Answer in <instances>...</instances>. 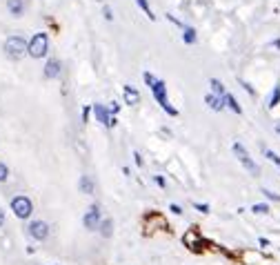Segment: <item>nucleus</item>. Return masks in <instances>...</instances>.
Returning a JSON list of instances; mask_svg holds the SVG:
<instances>
[{
  "label": "nucleus",
  "instance_id": "obj_8",
  "mask_svg": "<svg viewBox=\"0 0 280 265\" xmlns=\"http://www.w3.org/2000/svg\"><path fill=\"white\" fill-rule=\"evenodd\" d=\"M122 98H124V105L136 107V105H140V91H138L133 85H124L122 87Z\"/></svg>",
  "mask_w": 280,
  "mask_h": 265
},
{
  "label": "nucleus",
  "instance_id": "obj_17",
  "mask_svg": "<svg viewBox=\"0 0 280 265\" xmlns=\"http://www.w3.org/2000/svg\"><path fill=\"white\" fill-rule=\"evenodd\" d=\"M136 5L140 7V9L145 11L147 16H149V20H156V16H154V11H151V7H149V2H147V0H136Z\"/></svg>",
  "mask_w": 280,
  "mask_h": 265
},
{
  "label": "nucleus",
  "instance_id": "obj_7",
  "mask_svg": "<svg viewBox=\"0 0 280 265\" xmlns=\"http://www.w3.org/2000/svg\"><path fill=\"white\" fill-rule=\"evenodd\" d=\"M49 223H44V221H31L29 225H27V234H29L34 241H47L49 238Z\"/></svg>",
  "mask_w": 280,
  "mask_h": 265
},
{
  "label": "nucleus",
  "instance_id": "obj_28",
  "mask_svg": "<svg viewBox=\"0 0 280 265\" xmlns=\"http://www.w3.org/2000/svg\"><path fill=\"white\" fill-rule=\"evenodd\" d=\"M107 109H109V114H114V116H116V114H118V109H120V105L118 103H109V107H107Z\"/></svg>",
  "mask_w": 280,
  "mask_h": 265
},
{
  "label": "nucleus",
  "instance_id": "obj_23",
  "mask_svg": "<svg viewBox=\"0 0 280 265\" xmlns=\"http://www.w3.org/2000/svg\"><path fill=\"white\" fill-rule=\"evenodd\" d=\"M7 178H9V167L4 163H0V183H7Z\"/></svg>",
  "mask_w": 280,
  "mask_h": 265
},
{
  "label": "nucleus",
  "instance_id": "obj_3",
  "mask_svg": "<svg viewBox=\"0 0 280 265\" xmlns=\"http://www.w3.org/2000/svg\"><path fill=\"white\" fill-rule=\"evenodd\" d=\"M27 47H29V43L16 34V36H9L7 41H4V54L11 60H20L22 56L27 54Z\"/></svg>",
  "mask_w": 280,
  "mask_h": 265
},
{
  "label": "nucleus",
  "instance_id": "obj_2",
  "mask_svg": "<svg viewBox=\"0 0 280 265\" xmlns=\"http://www.w3.org/2000/svg\"><path fill=\"white\" fill-rule=\"evenodd\" d=\"M9 207H11L13 216L20 221H27L31 219V214H34V203H31L29 196H25V194H18V196L11 198V203H9Z\"/></svg>",
  "mask_w": 280,
  "mask_h": 265
},
{
  "label": "nucleus",
  "instance_id": "obj_26",
  "mask_svg": "<svg viewBox=\"0 0 280 265\" xmlns=\"http://www.w3.org/2000/svg\"><path fill=\"white\" fill-rule=\"evenodd\" d=\"M169 212H173L176 216H180V214H182V207L176 205V203H171V205H169Z\"/></svg>",
  "mask_w": 280,
  "mask_h": 265
},
{
  "label": "nucleus",
  "instance_id": "obj_16",
  "mask_svg": "<svg viewBox=\"0 0 280 265\" xmlns=\"http://www.w3.org/2000/svg\"><path fill=\"white\" fill-rule=\"evenodd\" d=\"M209 85H211V89H213V94H216V96H225V94H227V91H225V85H222L218 78H211V81H209Z\"/></svg>",
  "mask_w": 280,
  "mask_h": 265
},
{
  "label": "nucleus",
  "instance_id": "obj_13",
  "mask_svg": "<svg viewBox=\"0 0 280 265\" xmlns=\"http://www.w3.org/2000/svg\"><path fill=\"white\" fill-rule=\"evenodd\" d=\"M222 103H225V107H229L234 114H242V107L238 105V100H236L234 94H225L222 96Z\"/></svg>",
  "mask_w": 280,
  "mask_h": 265
},
{
  "label": "nucleus",
  "instance_id": "obj_5",
  "mask_svg": "<svg viewBox=\"0 0 280 265\" xmlns=\"http://www.w3.org/2000/svg\"><path fill=\"white\" fill-rule=\"evenodd\" d=\"M234 154H236V158H238V161H240V165H242L244 170H247L251 176H258V174H260V170H258V165L251 161V156H249V152H247V149H244L240 143H234Z\"/></svg>",
  "mask_w": 280,
  "mask_h": 265
},
{
  "label": "nucleus",
  "instance_id": "obj_21",
  "mask_svg": "<svg viewBox=\"0 0 280 265\" xmlns=\"http://www.w3.org/2000/svg\"><path fill=\"white\" fill-rule=\"evenodd\" d=\"M265 156L269 158V161L274 163V165L280 170V156H278V154H276V152H271V149H265Z\"/></svg>",
  "mask_w": 280,
  "mask_h": 265
},
{
  "label": "nucleus",
  "instance_id": "obj_18",
  "mask_svg": "<svg viewBox=\"0 0 280 265\" xmlns=\"http://www.w3.org/2000/svg\"><path fill=\"white\" fill-rule=\"evenodd\" d=\"M182 41H185V45H194L196 43V32L191 27H185V36H182Z\"/></svg>",
  "mask_w": 280,
  "mask_h": 265
},
{
  "label": "nucleus",
  "instance_id": "obj_32",
  "mask_svg": "<svg viewBox=\"0 0 280 265\" xmlns=\"http://www.w3.org/2000/svg\"><path fill=\"white\" fill-rule=\"evenodd\" d=\"M2 225H4V210L0 207V227H2Z\"/></svg>",
  "mask_w": 280,
  "mask_h": 265
},
{
  "label": "nucleus",
  "instance_id": "obj_6",
  "mask_svg": "<svg viewBox=\"0 0 280 265\" xmlns=\"http://www.w3.org/2000/svg\"><path fill=\"white\" fill-rule=\"evenodd\" d=\"M100 221H102V214H100V205L98 203H93V205H89L87 207V212H84V216H82V225L87 229H98L100 227Z\"/></svg>",
  "mask_w": 280,
  "mask_h": 265
},
{
  "label": "nucleus",
  "instance_id": "obj_15",
  "mask_svg": "<svg viewBox=\"0 0 280 265\" xmlns=\"http://www.w3.org/2000/svg\"><path fill=\"white\" fill-rule=\"evenodd\" d=\"M98 232H100L105 238H111V234H114V221H111V219H102Z\"/></svg>",
  "mask_w": 280,
  "mask_h": 265
},
{
  "label": "nucleus",
  "instance_id": "obj_33",
  "mask_svg": "<svg viewBox=\"0 0 280 265\" xmlns=\"http://www.w3.org/2000/svg\"><path fill=\"white\" fill-rule=\"evenodd\" d=\"M258 243H260L262 247H269V241H267V238H258Z\"/></svg>",
  "mask_w": 280,
  "mask_h": 265
},
{
  "label": "nucleus",
  "instance_id": "obj_20",
  "mask_svg": "<svg viewBox=\"0 0 280 265\" xmlns=\"http://www.w3.org/2000/svg\"><path fill=\"white\" fill-rule=\"evenodd\" d=\"M278 103H280V85H278V87H274V94H271V98H269V107L274 109Z\"/></svg>",
  "mask_w": 280,
  "mask_h": 265
},
{
  "label": "nucleus",
  "instance_id": "obj_31",
  "mask_svg": "<svg viewBox=\"0 0 280 265\" xmlns=\"http://www.w3.org/2000/svg\"><path fill=\"white\" fill-rule=\"evenodd\" d=\"M133 161H136V165H142V163H145V161H142V156H140L138 152H133Z\"/></svg>",
  "mask_w": 280,
  "mask_h": 265
},
{
  "label": "nucleus",
  "instance_id": "obj_11",
  "mask_svg": "<svg viewBox=\"0 0 280 265\" xmlns=\"http://www.w3.org/2000/svg\"><path fill=\"white\" fill-rule=\"evenodd\" d=\"M7 11L18 18V16L25 14V2L22 0H7Z\"/></svg>",
  "mask_w": 280,
  "mask_h": 265
},
{
  "label": "nucleus",
  "instance_id": "obj_25",
  "mask_svg": "<svg viewBox=\"0 0 280 265\" xmlns=\"http://www.w3.org/2000/svg\"><path fill=\"white\" fill-rule=\"evenodd\" d=\"M154 183L158 185V187H164V185H167V180H164V176L158 174V176H154Z\"/></svg>",
  "mask_w": 280,
  "mask_h": 265
},
{
  "label": "nucleus",
  "instance_id": "obj_30",
  "mask_svg": "<svg viewBox=\"0 0 280 265\" xmlns=\"http://www.w3.org/2000/svg\"><path fill=\"white\" fill-rule=\"evenodd\" d=\"M154 81H156V78H154V76H151V74H149V72H145V83H147V85H149V87H151V83H154Z\"/></svg>",
  "mask_w": 280,
  "mask_h": 265
},
{
  "label": "nucleus",
  "instance_id": "obj_34",
  "mask_svg": "<svg viewBox=\"0 0 280 265\" xmlns=\"http://www.w3.org/2000/svg\"><path fill=\"white\" fill-rule=\"evenodd\" d=\"M276 132H278V134H280V123H278V125H276Z\"/></svg>",
  "mask_w": 280,
  "mask_h": 265
},
{
  "label": "nucleus",
  "instance_id": "obj_22",
  "mask_svg": "<svg viewBox=\"0 0 280 265\" xmlns=\"http://www.w3.org/2000/svg\"><path fill=\"white\" fill-rule=\"evenodd\" d=\"M262 194H265V198H269V201H274V203H280V194L271 192V189H265V187H262Z\"/></svg>",
  "mask_w": 280,
  "mask_h": 265
},
{
  "label": "nucleus",
  "instance_id": "obj_1",
  "mask_svg": "<svg viewBox=\"0 0 280 265\" xmlns=\"http://www.w3.org/2000/svg\"><path fill=\"white\" fill-rule=\"evenodd\" d=\"M151 94H154V98L158 100V105L169 114V116H178V109L173 107V105L169 103V98H167V85H164V81L156 78V81L151 83Z\"/></svg>",
  "mask_w": 280,
  "mask_h": 265
},
{
  "label": "nucleus",
  "instance_id": "obj_12",
  "mask_svg": "<svg viewBox=\"0 0 280 265\" xmlns=\"http://www.w3.org/2000/svg\"><path fill=\"white\" fill-rule=\"evenodd\" d=\"M204 103H207L209 107L213 109V112H220V109L225 107V103H222V96H216V94H207V96H204Z\"/></svg>",
  "mask_w": 280,
  "mask_h": 265
},
{
  "label": "nucleus",
  "instance_id": "obj_24",
  "mask_svg": "<svg viewBox=\"0 0 280 265\" xmlns=\"http://www.w3.org/2000/svg\"><path fill=\"white\" fill-rule=\"evenodd\" d=\"M196 210H198V212H202V214H207V212H209V205H207V203H196Z\"/></svg>",
  "mask_w": 280,
  "mask_h": 265
},
{
  "label": "nucleus",
  "instance_id": "obj_29",
  "mask_svg": "<svg viewBox=\"0 0 280 265\" xmlns=\"http://www.w3.org/2000/svg\"><path fill=\"white\" fill-rule=\"evenodd\" d=\"M89 114H91V107H84V109H82V121H84V123L89 121Z\"/></svg>",
  "mask_w": 280,
  "mask_h": 265
},
{
  "label": "nucleus",
  "instance_id": "obj_19",
  "mask_svg": "<svg viewBox=\"0 0 280 265\" xmlns=\"http://www.w3.org/2000/svg\"><path fill=\"white\" fill-rule=\"evenodd\" d=\"M253 214H269V205L267 203H256V205L251 207Z\"/></svg>",
  "mask_w": 280,
  "mask_h": 265
},
{
  "label": "nucleus",
  "instance_id": "obj_4",
  "mask_svg": "<svg viewBox=\"0 0 280 265\" xmlns=\"http://www.w3.org/2000/svg\"><path fill=\"white\" fill-rule=\"evenodd\" d=\"M49 51V36L44 32L34 34V38L29 41V47H27V54L31 58H44Z\"/></svg>",
  "mask_w": 280,
  "mask_h": 265
},
{
  "label": "nucleus",
  "instance_id": "obj_10",
  "mask_svg": "<svg viewBox=\"0 0 280 265\" xmlns=\"http://www.w3.org/2000/svg\"><path fill=\"white\" fill-rule=\"evenodd\" d=\"M60 60L58 58H51V60H47V65H44V76L47 78H58L60 76Z\"/></svg>",
  "mask_w": 280,
  "mask_h": 265
},
{
  "label": "nucleus",
  "instance_id": "obj_9",
  "mask_svg": "<svg viewBox=\"0 0 280 265\" xmlns=\"http://www.w3.org/2000/svg\"><path fill=\"white\" fill-rule=\"evenodd\" d=\"M91 109H93V114H96V121H98V123H102V125L111 127V118H114V116H111V114H109V109H107L105 105L96 103Z\"/></svg>",
  "mask_w": 280,
  "mask_h": 265
},
{
  "label": "nucleus",
  "instance_id": "obj_14",
  "mask_svg": "<svg viewBox=\"0 0 280 265\" xmlns=\"http://www.w3.org/2000/svg\"><path fill=\"white\" fill-rule=\"evenodd\" d=\"M78 187H80V192L82 194H93V189H96V185H93V178L91 176H80V183H78Z\"/></svg>",
  "mask_w": 280,
  "mask_h": 265
},
{
  "label": "nucleus",
  "instance_id": "obj_27",
  "mask_svg": "<svg viewBox=\"0 0 280 265\" xmlns=\"http://www.w3.org/2000/svg\"><path fill=\"white\" fill-rule=\"evenodd\" d=\"M102 14H105V18H107V20H114V16H111V7H109V5L102 7Z\"/></svg>",
  "mask_w": 280,
  "mask_h": 265
}]
</instances>
